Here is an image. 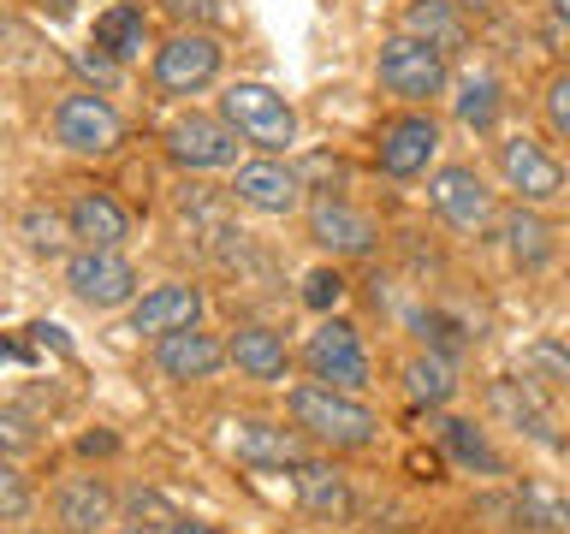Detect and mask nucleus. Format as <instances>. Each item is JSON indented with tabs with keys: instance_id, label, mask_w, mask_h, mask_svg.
<instances>
[{
	"instance_id": "nucleus-1",
	"label": "nucleus",
	"mask_w": 570,
	"mask_h": 534,
	"mask_svg": "<svg viewBox=\"0 0 570 534\" xmlns=\"http://www.w3.org/2000/svg\"><path fill=\"white\" fill-rule=\"evenodd\" d=\"M285 422L297 427L315 452H368L381 439V409L363 392H338L321 380L285 386Z\"/></svg>"
},
{
	"instance_id": "nucleus-2",
	"label": "nucleus",
	"mask_w": 570,
	"mask_h": 534,
	"mask_svg": "<svg viewBox=\"0 0 570 534\" xmlns=\"http://www.w3.org/2000/svg\"><path fill=\"white\" fill-rule=\"evenodd\" d=\"M374 83L404 107H428L452 89V53L410 30H386L381 48H374Z\"/></svg>"
},
{
	"instance_id": "nucleus-3",
	"label": "nucleus",
	"mask_w": 570,
	"mask_h": 534,
	"mask_svg": "<svg viewBox=\"0 0 570 534\" xmlns=\"http://www.w3.org/2000/svg\"><path fill=\"white\" fill-rule=\"evenodd\" d=\"M214 113H220L256 155H292L297 149V107L262 78H232L220 89V107H214Z\"/></svg>"
},
{
	"instance_id": "nucleus-4",
	"label": "nucleus",
	"mask_w": 570,
	"mask_h": 534,
	"mask_svg": "<svg viewBox=\"0 0 570 534\" xmlns=\"http://www.w3.org/2000/svg\"><path fill=\"white\" fill-rule=\"evenodd\" d=\"M48 131L66 155H78V160H114L125 149V113L107 101V89H89V83L66 89V96L53 101Z\"/></svg>"
},
{
	"instance_id": "nucleus-5",
	"label": "nucleus",
	"mask_w": 570,
	"mask_h": 534,
	"mask_svg": "<svg viewBox=\"0 0 570 534\" xmlns=\"http://www.w3.org/2000/svg\"><path fill=\"white\" fill-rule=\"evenodd\" d=\"M226 71V42L214 30H173L160 36V48L149 53V83L160 101H190L203 89L220 83Z\"/></svg>"
},
{
	"instance_id": "nucleus-6",
	"label": "nucleus",
	"mask_w": 570,
	"mask_h": 534,
	"mask_svg": "<svg viewBox=\"0 0 570 534\" xmlns=\"http://www.w3.org/2000/svg\"><path fill=\"white\" fill-rule=\"evenodd\" d=\"M60 279H66L71 303H83V309H96V315L131 309V303L142 297V274H137V261L125 256V249H89V244H78L60 261Z\"/></svg>"
},
{
	"instance_id": "nucleus-7",
	"label": "nucleus",
	"mask_w": 570,
	"mask_h": 534,
	"mask_svg": "<svg viewBox=\"0 0 570 534\" xmlns=\"http://www.w3.org/2000/svg\"><path fill=\"white\" fill-rule=\"evenodd\" d=\"M297 363H303L309 380L338 386V392H363V398H368V386H374V356L363 345V333H356L351 320H338V315L315 320V333L303 338Z\"/></svg>"
},
{
	"instance_id": "nucleus-8",
	"label": "nucleus",
	"mask_w": 570,
	"mask_h": 534,
	"mask_svg": "<svg viewBox=\"0 0 570 534\" xmlns=\"http://www.w3.org/2000/svg\"><path fill=\"white\" fill-rule=\"evenodd\" d=\"M493 172H499V185H505L517 202H529V208H552V202L570 196L564 160L552 155L547 142H534L529 131H505L493 142Z\"/></svg>"
},
{
	"instance_id": "nucleus-9",
	"label": "nucleus",
	"mask_w": 570,
	"mask_h": 534,
	"mask_svg": "<svg viewBox=\"0 0 570 534\" xmlns=\"http://www.w3.org/2000/svg\"><path fill=\"white\" fill-rule=\"evenodd\" d=\"M440 119L428 113V107H404V113L381 119V131H374V167H381L392 185H416V178L434 172L440 160Z\"/></svg>"
},
{
	"instance_id": "nucleus-10",
	"label": "nucleus",
	"mask_w": 570,
	"mask_h": 534,
	"mask_svg": "<svg viewBox=\"0 0 570 534\" xmlns=\"http://www.w3.org/2000/svg\"><path fill=\"white\" fill-rule=\"evenodd\" d=\"M428 214L440 226H452L458 238H481L488 226H499V196L470 160H452V167L428 172Z\"/></svg>"
},
{
	"instance_id": "nucleus-11",
	"label": "nucleus",
	"mask_w": 570,
	"mask_h": 534,
	"mask_svg": "<svg viewBox=\"0 0 570 534\" xmlns=\"http://www.w3.org/2000/svg\"><path fill=\"white\" fill-rule=\"evenodd\" d=\"M232 202L262 214V220H292V214L309 208V185H303V172L292 167L285 155H249L232 167Z\"/></svg>"
},
{
	"instance_id": "nucleus-12",
	"label": "nucleus",
	"mask_w": 570,
	"mask_h": 534,
	"mask_svg": "<svg viewBox=\"0 0 570 534\" xmlns=\"http://www.w3.org/2000/svg\"><path fill=\"white\" fill-rule=\"evenodd\" d=\"M48 523L53 534H107L119 523V487L101 469H66L48 487Z\"/></svg>"
},
{
	"instance_id": "nucleus-13",
	"label": "nucleus",
	"mask_w": 570,
	"mask_h": 534,
	"mask_svg": "<svg viewBox=\"0 0 570 534\" xmlns=\"http://www.w3.org/2000/svg\"><path fill=\"white\" fill-rule=\"evenodd\" d=\"M303 231H309V244L333 261H363L381 249V220H374L368 208H356L351 196H309Z\"/></svg>"
},
{
	"instance_id": "nucleus-14",
	"label": "nucleus",
	"mask_w": 570,
	"mask_h": 534,
	"mask_svg": "<svg viewBox=\"0 0 570 534\" xmlns=\"http://www.w3.org/2000/svg\"><path fill=\"white\" fill-rule=\"evenodd\" d=\"M160 149H167L173 167L185 172H232L238 167V149H249V142L232 131V125L220 113H178L167 131H160Z\"/></svg>"
},
{
	"instance_id": "nucleus-15",
	"label": "nucleus",
	"mask_w": 570,
	"mask_h": 534,
	"mask_svg": "<svg viewBox=\"0 0 570 534\" xmlns=\"http://www.w3.org/2000/svg\"><path fill=\"white\" fill-rule=\"evenodd\" d=\"M203 309H208V297L196 279H160L125 309V333H137L155 345V338H167V333L203 327Z\"/></svg>"
},
{
	"instance_id": "nucleus-16",
	"label": "nucleus",
	"mask_w": 570,
	"mask_h": 534,
	"mask_svg": "<svg viewBox=\"0 0 570 534\" xmlns=\"http://www.w3.org/2000/svg\"><path fill=\"white\" fill-rule=\"evenodd\" d=\"M226 452L238 457L244 469H297L315 445L274 416H232L226 422Z\"/></svg>"
},
{
	"instance_id": "nucleus-17",
	"label": "nucleus",
	"mask_w": 570,
	"mask_h": 534,
	"mask_svg": "<svg viewBox=\"0 0 570 534\" xmlns=\"http://www.w3.org/2000/svg\"><path fill=\"white\" fill-rule=\"evenodd\" d=\"M488 409L505 427H517L523 439H534L541 452H552L559 457L564 452V434H559V416L547 409V392L534 386V380H517V374H499V380H488Z\"/></svg>"
},
{
	"instance_id": "nucleus-18",
	"label": "nucleus",
	"mask_w": 570,
	"mask_h": 534,
	"mask_svg": "<svg viewBox=\"0 0 570 534\" xmlns=\"http://www.w3.org/2000/svg\"><path fill=\"white\" fill-rule=\"evenodd\" d=\"M149 363H155V374H160L167 386H203V380H214L220 368H232V350H226V338H214V333H203V327H185V333L155 338Z\"/></svg>"
},
{
	"instance_id": "nucleus-19",
	"label": "nucleus",
	"mask_w": 570,
	"mask_h": 534,
	"mask_svg": "<svg viewBox=\"0 0 570 534\" xmlns=\"http://www.w3.org/2000/svg\"><path fill=\"white\" fill-rule=\"evenodd\" d=\"M292 493H297V511L309 516V523H351V511H356V493H351V475L327 457H303L297 469H292Z\"/></svg>"
},
{
	"instance_id": "nucleus-20",
	"label": "nucleus",
	"mask_w": 570,
	"mask_h": 534,
	"mask_svg": "<svg viewBox=\"0 0 570 534\" xmlns=\"http://www.w3.org/2000/svg\"><path fill=\"white\" fill-rule=\"evenodd\" d=\"M226 350H232L238 380H256V386H285V380H292V363H297V350L285 345V333L267 327V320H244V327H232Z\"/></svg>"
},
{
	"instance_id": "nucleus-21",
	"label": "nucleus",
	"mask_w": 570,
	"mask_h": 534,
	"mask_svg": "<svg viewBox=\"0 0 570 534\" xmlns=\"http://www.w3.org/2000/svg\"><path fill=\"white\" fill-rule=\"evenodd\" d=\"M66 220H71V238L89 249H125V238H131V208L107 190H71Z\"/></svg>"
},
{
	"instance_id": "nucleus-22",
	"label": "nucleus",
	"mask_w": 570,
	"mask_h": 534,
	"mask_svg": "<svg viewBox=\"0 0 570 534\" xmlns=\"http://www.w3.org/2000/svg\"><path fill=\"white\" fill-rule=\"evenodd\" d=\"M96 42L114 53V60L125 66H137L142 53H155V30H149V12L137 7V0H114V7H101L96 12Z\"/></svg>"
},
{
	"instance_id": "nucleus-23",
	"label": "nucleus",
	"mask_w": 570,
	"mask_h": 534,
	"mask_svg": "<svg viewBox=\"0 0 570 534\" xmlns=\"http://www.w3.org/2000/svg\"><path fill=\"white\" fill-rule=\"evenodd\" d=\"M499 238H505V256L523 267V274H541V267H552V256H559L552 226L541 220V208H529V202H517L505 220H499Z\"/></svg>"
},
{
	"instance_id": "nucleus-24",
	"label": "nucleus",
	"mask_w": 570,
	"mask_h": 534,
	"mask_svg": "<svg viewBox=\"0 0 570 534\" xmlns=\"http://www.w3.org/2000/svg\"><path fill=\"white\" fill-rule=\"evenodd\" d=\"M399 380H404V398L410 404H422V409H445L458 398V363L445 350H416V356H404V368H399Z\"/></svg>"
},
{
	"instance_id": "nucleus-25",
	"label": "nucleus",
	"mask_w": 570,
	"mask_h": 534,
	"mask_svg": "<svg viewBox=\"0 0 570 534\" xmlns=\"http://www.w3.org/2000/svg\"><path fill=\"white\" fill-rule=\"evenodd\" d=\"M399 30L422 36V42H434V48H445V53L470 48V18H463L458 0H410L404 18H399Z\"/></svg>"
},
{
	"instance_id": "nucleus-26",
	"label": "nucleus",
	"mask_w": 570,
	"mask_h": 534,
	"mask_svg": "<svg viewBox=\"0 0 570 534\" xmlns=\"http://www.w3.org/2000/svg\"><path fill=\"white\" fill-rule=\"evenodd\" d=\"M452 113H458V125H470V131L488 137L499 125V113H505V83H499L488 66L463 71V78L452 83Z\"/></svg>"
},
{
	"instance_id": "nucleus-27",
	"label": "nucleus",
	"mask_w": 570,
	"mask_h": 534,
	"mask_svg": "<svg viewBox=\"0 0 570 534\" xmlns=\"http://www.w3.org/2000/svg\"><path fill=\"white\" fill-rule=\"evenodd\" d=\"M440 445H445V457H452L458 469H470V475H505V457L493 452L488 427H475V422H463V416H445L440 422Z\"/></svg>"
},
{
	"instance_id": "nucleus-28",
	"label": "nucleus",
	"mask_w": 570,
	"mask_h": 534,
	"mask_svg": "<svg viewBox=\"0 0 570 534\" xmlns=\"http://www.w3.org/2000/svg\"><path fill=\"white\" fill-rule=\"evenodd\" d=\"M18 238H24V249L30 256H71V249H78V238H71V220L66 214H53V208H24L18 214Z\"/></svg>"
},
{
	"instance_id": "nucleus-29",
	"label": "nucleus",
	"mask_w": 570,
	"mask_h": 534,
	"mask_svg": "<svg viewBox=\"0 0 570 534\" xmlns=\"http://www.w3.org/2000/svg\"><path fill=\"white\" fill-rule=\"evenodd\" d=\"M517 368H523V380H534L541 392H570V345H559V338H529L523 356H517Z\"/></svg>"
},
{
	"instance_id": "nucleus-30",
	"label": "nucleus",
	"mask_w": 570,
	"mask_h": 534,
	"mask_svg": "<svg viewBox=\"0 0 570 534\" xmlns=\"http://www.w3.org/2000/svg\"><path fill=\"white\" fill-rule=\"evenodd\" d=\"M517 516H523V528L559 534V528H570V498L559 487H547V481H523L517 487Z\"/></svg>"
},
{
	"instance_id": "nucleus-31",
	"label": "nucleus",
	"mask_w": 570,
	"mask_h": 534,
	"mask_svg": "<svg viewBox=\"0 0 570 534\" xmlns=\"http://www.w3.org/2000/svg\"><path fill=\"white\" fill-rule=\"evenodd\" d=\"M30 505H36V487H30V475H24V463L7 457V469H0V523H7L12 534L30 523Z\"/></svg>"
},
{
	"instance_id": "nucleus-32",
	"label": "nucleus",
	"mask_w": 570,
	"mask_h": 534,
	"mask_svg": "<svg viewBox=\"0 0 570 534\" xmlns=\"http://www.w3.org/2000/svg\"><path fill=\"white\" fill-rule=\"evenodd\" d=\"M541 113H547V131L559 142H570V66H559L541 83Z\"/></svg>"
},
{
	"instance_id": "nucleus-33",
	"label": "nucleus",
	"mask_w": 570,
	"mask_h": 534,
	"mask_svg": "<svg viewBox=\"0 0 570 534\" xmlns=\"http://www.w3.org/2000/svg\"><path fill=\"white\" fill-rule=\"evenodd\" d=\"M155 7L173 30H214V18H220V0H155Z\"/></svg>"
},
{
	"instance_id": "nucleus-34",
	"label": "nucleus",
	"mask_w": 570,
	"mask_h": 534,
	"mask_svg": "<svg viewBox=\"0 0 570 534\" xmlns=\"http://www.w3.org/2000/svg\"><path fill=\"white\" fill-rule=\"evenodd\" d=\"M78 71L89 78V89H114L125 78V60H114L101 42H89V48H78Z\"/></svg>"
},
{
	"instance_id": "nucleus-35",
	"label": "nucleus",
	"mask_w": 570,
	"mask_h": 534,
	"mask_svg": "<svg viewBox=\"0 0 570 534\" xmlns=\"http://www.w3.org/2000/svg\"><path fill=\"white\" fill-rule=\"evenodd\" d=\"M338 297H345V274H338V267H315V274L303 279V303H309V309H333Z\"/></svg>"
},
{
	"instance_id": "nucleus-36",
	"label": "nucleus",
	"mask_w": 570,
	"mask_h": 534,
	"mask_svg": "<svg viewBox=\"0 0 570 534\" xmlns=\"http://www.w3.org/2000/svg\"><path fill=\"white\" fill-rule=\"evenodd\" d=\"M0 434H7V457H24V452H30V422H24V409H18V404H7Z\"/></svg>"
},
{
	"instance_id": "nucleus-37",
	"label": "nucleus",
	"mask_w": 570,
	"mask_h": 534,
	"mask_svg": "<svg viewBox=\"0 0 570 534\" xmlns=\"http://www.w3.org/2000/svg\"><path fill=\"white\" fill-rule=\"evenodd\" d=\"M160 534H220V528H214V523H203V516H173V523L160 528Z\"/></svg>"
},
{
	"instance_id": "nucleus-38",
	"label": "nucleus",
	"mask_w": 570,
	"mask_h": 534,
	"mask_svg": "<svg viewBox=\"0 0 570 534\" xmlns=\"http://www.w3.org/2000/svg\"><path fill=\"white\" fill-rule=\"evenodd\" d=\"M547 12H552V18H559V24L570 30V0H547Z\"/></svg>"
},
{
	"instance_id": "nucleus-39",
	"label": "nucleus",
	"mask_w": 570,
	"mask_h": 534,
	"mask_svg": "<svg viewBox=\"0 0 570 534\" xmlns=\"http://www.w3.org/2000/svg\"><path fill=\"white\" fill-rule=\"evenodd\" d=\"M107 534H149V528H142V523H114Z\"/></svg>"
}]
</instances>
